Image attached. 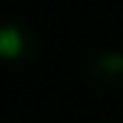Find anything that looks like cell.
<instances>
[{
    "label": "cell",
    "mask_w": 123,
    "mask_h": 123,
    "mask_svg": "<svg viewBox=\"0 0 123 123\" xmlns=\"http://www.w3.org/2000/svg\"><path fill=\"white\" fill-rule=\"evenodd\" d=\"M90 76L95 78V81H106V84L120 81L123 78V53H117V50H104V53H98L90 62Z\"/></svg>",
    "instance_id": "7a4b0ae2"
},
{
    "label": "cell",
    "mask_w": 123,
    "mask_h": 123,
    "mask_svg": "<svg viewBox=\"0 0 123 123\" xmlns=\"http://www.w3.org/2000/svg\"><path fill=\"white\" fill-rule=\"evenodd\" d=\"M37 50V39L25 25L3 23L0 25V59L3 62H25Z\"/></svg>",
    "instance_id": "6da1fadb"
}]
</instances>
